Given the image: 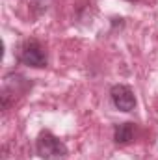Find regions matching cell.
Listing matches in <instances>:
<instances>
[{
  "label": "cell",
  "mask_w": 158,
  "mask_h": 160,
  "mask_svg": "<svg viewBox=\"0 0 158 160\" xmlns=\"http://www.w3.org/2000/svg\"><path fill=\"white\" fill-rule=\"evenodd\" d=\"M19 60L30 67H45L47 65V52L43 50L36 39H26L19 48Z\"/></svg>",
  "instance_id": "7a4b0ae2"
},
{
  "label": "cell",
  "mask_w": 158,
  "mask_h": 160,
  "mask_svg": "<svg viewBox=\"0 0 158 160\" xmlns=\"http://www.w3.org/2000/svg\"><path fill=\"white\" fill-rule=\"evenodd\" d=\"M110 97H112V102L114 106L121 110V112H132L134 106H136V97H134V91L125 86V84H116L112 89H110Z\"/></svg>",
  "instance_id": "3957f363"
},
{
  "label": "cell",
  "mask_w": 158,
  "mask_h": 160,
  "mask_svg": "<svg viewBox=\"0 0 158 160\" xmlns=\"http://www.w3.org/2000/svg\"><path fill=\"white\" fill-rule=\"evenodd\" d=\"M36 151L41 158L45 160H62L65 155H67V147L65 143L56 138L54 134L50 132H41L37 136V142H36Z\"/></svg>",
  "instance_id": "6da1fadb"
},
{
  "label": "cell",
  "mask_w": 158,
  "mask_h": 160,
  "mask_svg": "<svg viewBox=\"0 0 158 160\" xmlns=\"http://www.w3.org/2000/svg\"><path fill=\"white\" fill-rule=\"evenodd\" d=\"M134 132H136L134 123H121V125H116V130H114V142L119 143V145L128 143V142H132Z\"/></svg>",
  "instance_id": "277c9868"
},
{
  "label": "cell",
  "mask_w": 158,
  "mask_h": 160,
  "mask_svg": "<svg viewBox=\"0 0 158 160\" xmlns=\"http://www.w3.org/2000/svg\"><path fill=\"white\" fill-rule=\"evenodd\" d=\"M130 2H140V0H130Z\"/></svg>",
  "instance_id": "5b68a950"
}]
</instances>
